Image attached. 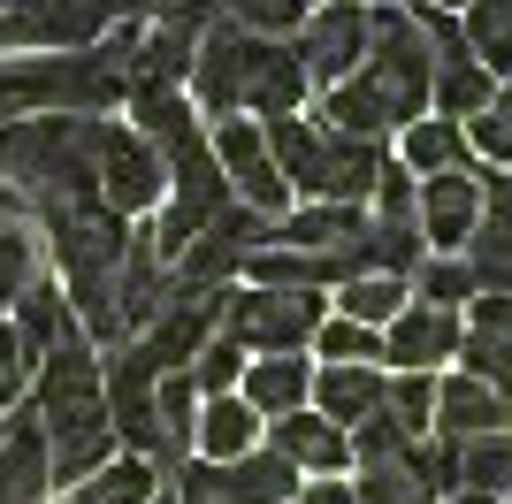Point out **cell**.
I'll use <instances>...</instances> for the list:
<instances>
[{"label": "cell", "instance_id": "obj_45", "mask_svg": "<svg viewBox=\"0 0 512 504\" xmlns=\"http://www.w3.org/2000/svg\"><path fill=\"white\" fill-rule=\"evenodd\" d=\"M505 191H512V176H505Z\"/></svg>", "mask_w": 512, "mask_h": 504}, {"label": "cell", "instance_id": "obj_27", "mask_svg": "<svg viewBox=\"0 0 512 504\" xmlns=\"http://www.w3.org/2000/svg\"><path fill=\"white\" fill-rule=\"evenodd\" d=\"M161 497V474L146 459H107L92 482H77V504H153Z\"/></svg>", "mask_w": 512, "mask_h": 504}, {"label": "cell", "instance_id": "obj_3", "mask_svg": "<svg viewBox=\"0 0 512 504\" xmlns=\"http://www.w3.org/2000/svg\"><path fill=\"white\" fill-rule=\"evenodd\" d=\"M260 138L276 153L283 191H306L314 207H367V199H375L383 146L337 138L329 123H306V115H276V123H260Z\"/></svg>", "mask_w": 512, "mask_h": 504}, {"label": "cell", "instance_id": "obj_22", "mask_svg": "<svg viewBox=\"0 0 512 504\" xmlns=\"http://www.w3.org/2000/svg\"><path fill=\"white\" fill-rule=\"evenodd\" d=\"M192 443L207 451V466H230V459H245V451L260 443V413L245 398H207V405H199Z\"/></svg>", "mask_w": 512, "mask_h": 504}, {"label": "cell", "instance_id": "obj_29", "mask_svg": "<svg viewBox=\"0 0 512 504\" xmlns=\"http://www.w3.org/2000/svg\"><path fill=\"white\" fill-rule=\"evenodd\" d=\"M413 283H421V298L413 306H444V314H459L474 298V275H467V260L459 252H428L421 268H413Z\"/></svg>", "mask_w": 512, "mask_h": 504}, {"label": "cell", "instance_id": "obj_37", "mask_svg": "<svg viewBox=\"0 0 512 504\" xmlns=\"http://www.w3.org/2000/svg\"><path fill=\"white\" fill-rule=\"evenodd\" d=\"M146 16H161V23H176V31H192V39H199V31H214V23L230 16V0H153Z\"/></svg>", "mask_w": 512, "mask_h": 504}, {"label": "cell", "instance_id": "obj_4", "mask_svg": "<svg viewBox=\"0 0 512 504\" xmlns=\"http://www.w3.org/2000/svg\"><path fill=\"white\" fill-rule=\"evenodd\" d=\"M321 291H230L222 298V336H230L237 352H260V359H291L314 344L321 329Z\"/></svg>", "mask_w": 512, "mask_h": 504}, {"label": "cell", "instance_id": "obj_16", "mask_svg": "<svg viewBox=\"0 0 512 504\" xmlns=\"http://www.w3.org/2000/svg\"><path fill=\"white\" fill-rule=\"evenodd\" d=\"M497 428H512V405L497 390H482L474 375L436 382V443H474V436H497Z\"/></svg>", "mask_w": 512, "mask_h": 504}, {"label": "cell", "instance_id": "obj_40", "mask_svg": "<svg viewBox=\"0 0 512 504\" xmlns=\"http://www.w3.org/2000/svg\"><path fill=\"white\" fill-rule=\"evenodd\" d=\"M291 504H360V497H352V482H314L306 497H291Z\"/></svg>", "mask_w": 512, "mask_h": 504}, {"label": "cell", "instance_id": "obj_25", "mask_svg": "<svg viewBox=\"0 0 512 504\" xmlns=\"http://www.w3.org/2000/svg\"><path fill=\"white\" fill-rule=\"evenodd\" d=\"M459 482H467V497H505L512 489V428L459 443Z\"/></svg>", "mask_w": 512, "mask_h": 504}, {"label": "cell", "instance_id": "obj_42", "mask_svg": "<svg viewBox=\"0 0 512 504\" xmlns=\"http://www.w3.org/2000/svg\"><path fill=\"white\" fill-rule=\"evenodd\" d=\"M0 214H23V199H16V191H8V184H0Z\"/></svg>", "mask_w": 512, "mask_h": 504}, {"label": "cell", "instance_id": "obj_24", "mask_svg": "<svg viewBox=\"0 0 512 504\" xmlns=\"http://www.w3.org/2000/svg\"><path fill=\"white\" fill-rule=\"evenodd\" d=\"M360 504H436L421 474V451H398V459H360V482H352Z\"/></svg>", "mask_w": 512, "mask_h": 504}, {"label": "cell", "instance_id": "obj_43", "mask_svg": "<svg viewBox=\"0 0 512 504\" xmlns=\"http://www.w3.org/2000/svg\"><path fill=\"white\" fill-rule=\"evenodd\" d=\"M451 504H497V497H451Z\"/></svg>", "mask_w": 512, "mask_h": 504}, {"label": "cell", "instance_id": "obj_47", "mask_svg": "<svg viewBox=\"0 0 512 504\" xmlns=\"http://www.w3.org/2000/svg\"><path fill=\"white\" fill-rule=\"evenodd\" d=\"M505 497H512V489H505Z\"/></svg>", "mask_w": 512, "mask_h": 504}, {"label": "cell", "instance_id": "obj_23", "mask_svg": "<svg viewBox=\"0 0 512 504\" xmlns=\"http://www.w3.org/2000/svg\"><path fill=\"white\" fill-rule=\"evenodd\" d=\"M153 420H161V474H176L184 451H192V428H199L192 375H161V382H153Z\"/></svg>", "mask_w": 512, "mask_h": 504}, {"label": "cell", "instance_id": "obj_1", "mask_svg": "<svg viewBox=\"0 0 512 504\" xmlns=\"http://www.w3.org/2000/svg\"><path fill=\"white\" fill-rule=\"evenodd\" d=\"M428 115V39L406 8H367V54L344 84H329L321 100V123L337 138H360V146H383L406 123Z\"/></svg>", "mask_w": 512, "mask_h": 504}, {"label": "cell", "instance_id": "obj_12", "mask_svg": "<svg viewBox=\"0 0 512 504\" xmlns=\"http://www.w3.org/2000/svg\"><path fill=\"white\" fill-rule=\"evenodd\" d=\"M459 314L444 306H406V314L383 329V359L398 375H436V359H459Z\"/></svg>", "mask_w": 512, "mask_h": 504}, {"label": "cell", "instance_id": "obj_11", "mask_svg": "<svg viewBox=\"0 0 512 504\" xmlns=\"http://www.w3.org/2000/svg\"><path fill=\"white\" fill-rule=\"evenodd\" d=\"M413 214H421L428 252H459L474 237V222H482V176H467V168H459V176H428Z\"/></svg>", "mask_w": 512, "mask_h": 504}, {"label": "cell", "instance_id": "obj_14", "mask_svg": "<svg viewBox=\"0 0 512 504\" xmlns=\"http://www.w3.org/2000/svg\"><path fill=\"white\" fill-rule=\"evenodd\" d=\"M459 260H467L474 291H505L512 298V191H505V176L482 191V222H474V237L459 245Z\"/></svg>", "mask_w": 512, "mask_h": 504}, {"label": "cell", "instance_id": "obj_30", "mask_svg": "<svg viewBox=\"0 0 512 504\" xmlns=\"http://www.w3.org/2000/svg\"><path fill=\"white\" fill-rule=\"evenodd\" d=\"M383 413L398 420V436H406V443H421L428 428H436V375H398L383 390Z\"/></svg>", "mask_w": 512, "mask_h": 504}, {"label": "cell", "instance_id": "obj_2", "mask_svg": "<svg viewBox=\"0 0 512 504\" xmlns=\"http://www.w3.org/2000/svg\"><path fill=\"white\" fill-rule=\"evenodd\" d=\"M39 436H46V474L54 482H92L115 459V420H107L100 359L85 336H62L39 359Z\"/></svg>", "mask_w": 512, "mask_h": 504}, {"label": "cell", "instance_id": "obj_20", "mask_svg": "<svg viewBox=\"0 0 512 504\" xmlns=\"http://www.w3.org/2000/svg\"><path fill=\"white\" fill-rule=\"evenodd\" d=\"M16 352H23V367L31 359H46L62 336H77V314H69V298H62V283H31V291L16 298Z\"/></svg>", "mask_w": 512, "mask_h": 504}, {"label": "cell", "instance_id": "obj_44", "mask_svg": "<svg viewBox=\"0 0 512 504\" xmlns=\"http://www.w3.org/2000/svg\"><path fill=\"white\" fill-rule=\"evenodd\" d=\"M153 504H176V497H153Z\"/></svg>", "mask_w": 512, "mask_h": 504}, {"label": "cell", "instance_id": "obj_31", "mask_svg": "<svg viewBox=\"0 0 512 504\" xmlns=\"http://www.w3.org/2000/svg\"><path fill=\"white\" fill-rule=\"evenodd\" d=\"M314 344H321V359H329V367H375V359H383V329H360V321H321L314 329Z\"/></svg>", "mask_w": 512, "mask_h": 504}, {"label": "cell", "instance_id": "obj_46", "mask_svg": "<svg viewBox=\"0 0 512 504\" xmlns=\"http://www.w3.org/2000/svg\"><path fill=\"white\" fill-rule=\"evenodd\" d=\"M0 123H8V115H0Z\"/></svg>", "mask_w": 512, "mask_h": 504}, {"label": "cell", "instance_id": "obj_18", "mask_svg": "<svg viewBox=\"0 0 512 504\" xmlns=\"http://www.w3.org/2000/svg\"><path fill=\"white\" fill-rule=\"evenodd\" d=\"M46 436H39V420L23 413L0 428V504H39L46 497Z\"/></svg>", "mask_w": 512, "mask_h": 504}, {"label": "cell", "instance_id": "obj_36", "mask_svg": "<svg viewBox=\"0 0 512 504\" xmlns=\"http://www.w3.org/2000/svg\"><path fill=\"white\" fill-rule=\"evenodd\" d=\"M459 130H467V153H482V161H497V168L512 176V107L490 100L482 115H467Z\"/></svg>", "mask_w": 512, "mask_h": 504}, {"label": "cell", "instance_id": "obj_6", "mask_svg": "<svg viewBox=\"0 0 512 504\" xmlns=\"http://www.w3.org/2000/svg\"><path fill=\"white\" fill-rule=\"evenodd\" d=\"M268 237H276V222L230 199V207L214 214V222L192 237V245L176 252L169 283H176V291H230V275H245V260H253V252L268 245Z\"/></svg>", "mask_w": 512, "mask_h": 504}, {"label": "cell", "instance_id": "obj_32", "mask_svg": "<svg viewBox=\"0 0 512 504\" xmlns=\"http://www.w3.org/2000/svg\"><path fill=\"white\" fill-rule=\"evenodd\" d=\"M459 359H467V375L482 382V390H497V398L512 405V336H459Z\"/></svg>", "mask_w": 512, "mask_h": 504}, {"label": "cell", "instance_id": "obj_33", "mask_svg": "<svg viewBox=\"0 0 512 504\" xmlns=\"http://www.w3.org/2000/svg\"><path fill=\"white\" fill-rule=\"evenodd\" d=\"M39 283V245H31V230H0V306H16L23 291Z\"/></svg>", "mask_w": 512, "mask_h": 504}, {"label": "cell", "instance_id": "obj_26", "mask_svg": "<svg viewBox=\"0 0 512 504\" xmlns=\"http://www.w3.org/2000/svg\"><path fill=\"white\" fill-rule=\"evenodd\" d=\"M459 31H467L474 62L490 69V77H512V0H474Z\"/></svg>", "mask_w": 512, "mask_h": 504}, {"label": "cell", "instance_id": "obj_34", "mask_svg": "<svg viewBox=\"0 0 512 504\" xmlns=\"http://www.w3.org/2000/svg\"><path fill=\"white\" fill-rule=\"evenodd\" d=\"M237 382H245V352H237L230 336H214L207 352L192 359V390H207V398H237Z\"/></svg>", "mask_w": 512, "mask_h": 504}, {"label": "cell", "instance_id": "obj_7", "mask_svg": "<svg viewBox=\"0 0 512 504\" xmlns=\"http://www.w3.org/2000/svg\"><path fill=\"white\" fill-rule=\"evenodd\" d=\"M207 146H214V168H222V184H230L253 214H268V222H283V214H291V191H283V176H276V153H268L260 123L230 115V123L214 130Z\"/></svg>", "mask_w": 512, "mask_h": 504}, {"label": "cell", "instance_id": "obj_39", "mask_svg": "<svg viewBox=\"0 0 512 504\" xmlns=\"http://www.w3.org/2000/svg\"><path fill=\"white\" fill-rule=\"evenodd\" d=\"M0 390H23V352H16V329L0 321Z\"/></svg>", "mask_w": 512, "mask_h": 504}, {"label": "cell", "instance_id": "obj_5", "mask_svg": "<svg viewBox=\"0 0 512 504\" xmlns=\"http://www.w3.org/2000/svg\"><path fill=\"white\" fill-rule=\"evenodd\" d=\"M107 23L115 0H0V54H85Z\"/></svg>", "mask_w": 512, "mask_h": 504}, {"label": "cell", "instance_id": "obj_21", "mask_svg": "<svg viewBox=\"0 0 512 504\" xmlns=\"http://www.w3.org/2000/svg\"><path fill=\"white\" fill-rule=\"evenodd\" d=\"M306 390H314L306 359H253V367H245V390H237V398L253 405L260 420H291V413H306Z\"/></svg>", "mask_w": 512, "mask_h": 504}, {"label": "cell", "instance_id": "obj_15", "mask_svg": "<svg viewBox=\"0 0 512 504\" xmlns=\"http://www.w3.org/2000/svg\"><path fill=\"white\" fill-rule=\"evenodd\" d=\"M268 436H276L268 451H276V459H291L299 474H344V466H352V436H344V428H329L314 405H306V413H291V420H268Z\"/></svg>", "mask_w": 512, "mask_h": 504}, {"label": "cell", "instance_id": "obj_17", "mask_svg": "<svg viewBox=\"0 0 512 504\" xmlns=\"http://www.w3.org/2000/svg\"><path fill=\"white\" fill-rule=\"evenodd\" d=\"M383 390H390L383 367H321L306 398H314V413L329 428H360L367 413H383Z\"/></svg>", "mask_w": 512, "mask_h": 504}, {"label": "cell", "instance_id": "obj_8", "mask_svg": "<svg viewBox=\"0 0 512 504\" xmlns=\"http://www.w3.org/2000/svg\"><path fill=\"white\" fill-rule=\"evenodd\" d=\"M291 54H299L306 84H344L367 54V8L360 0H321V8H306Z\"/></svg>", "mask_w": 512, "mask_h": 504}, {"label": "cell", "instance_id": "obj_9", "mask_svg": "<svg viewBox=\"0 0 512 504\" xmlns=\"http://www.w3.org/2000/svg\"><path fill=\"white\" fill-rule=\"evenodd\" d=\"M176 489H199V497H214V504H291L299 497V466L276 459L268 443H253V451L230 459V466H184Z\"/></svg>", "mask_w": 512, "mask_h": 504}, {"label": "cell", "instance_id": "obj_38", "mask_svg": "<svg viewBox=\"0 0 512 504\" xmlns=\"http://www.w3.org/2000/svg\"><path fill=\"white\" fill-rule=\"evenodd\" d=\"M474 336H512V298L505 291H474Z\"/></svg>", "mask_w": 512, "mask_h": 504}, {"label": "cell", "instance_id": "obj_35", "mask_svg": "<svg viewBox=\"0 0 512 504\" xmlns=\"http://www.w3.org/2000/svg\"><path fill=\"white\" fill-rule=\"evenodd\" d=\"M230 23L253 31V39H283L306 23V0H230Z\"/></svg>", "mask_w": 512, "mask_h": 504}, {"label": "cell", "instance_id": "obj_19", "mask_svg": "<svg viewBox=\"0 0 512 504\" xmlns=\"http://www.w3.org/2000/svg\"><path fill=\"white\" fill-rule=\"evenodd\" d=\"M398 168H406L413 184H428V176H459V168H467V130L444 123V115L406 123V130H398Z\"/></svg>", "mask_w": 512, "mask_h": 504}, {"label": "cell", "instance_id": "obj_10", "mask_svg": "<svg viewBox=\"0 0 512 504\" xmlns=\"http://www.w3.org/2000/svg\"><path fill=\"white\" fill-rule=\"evenodd\" d=\"M161 191H169L161 153H153L138 130H115V123H107V146H100V207L123 222V214L161 207Z\"/></svg>", "mask_w": 512, "mask_h": 504}, {"label": "cell", "instance_id": "obj_13", "mask_svg": "<svg viewBox=\"0 0 512 504\" xmlns=\"http://www.w3.org/2000/svg\"><path fill=\"white\" fill-rule=\"evenodd\" d=\"M299 100H306V69H299V54L283 39H253L245 31V115H299Z\"/></svg>", "mask_w": 512, "mask_h": 504}, {"label": "cell", "instance_id": "obj_41", "mask_svg": "<svg viewBox=\"0 0 512 504\" xmlns=\"http://www.w3.org/2000/svg\"><path fill=\"white\" fill-rule=\"evenodd\" d=\"M421 8H436V16H459V8H474V0H413V16Z\"/></svg>", "mask_w": 512, "mask_h": 504}, {"label": "cell", "instance_id": "obj_28", "mask_svg": "<svg viewBox=\"0 0 512 504\" xmlns=\"http://www.w3.org/2000/svg\"><path fill=\"white\" fill-rule=\"evenodd\" d=\"M398 314H406V283H398V275H352V283H344V321L390 329Z\"/></svg>", "mask_w": 512, "mask_h": 504}]
</instances>
